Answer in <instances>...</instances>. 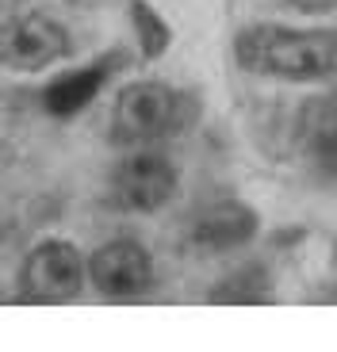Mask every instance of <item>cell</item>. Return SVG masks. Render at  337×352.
<instances>
[{
  "label": "cell",
  "instance_id": "1",
  "mask_svg": "<svg viewBox=\"0 0 337 352\" xmlns=\"http://www.w3.org/2000/svg\"><path fill=\"white\" fill-rule=\"evenodd\" d=\"M234 62L257 77L337 80V27L253 23L234 38Z\"/></svg>",
  "mask_w": 337,
  "mask_h": 352
},
{
  "label": "cell",
  "instance_id": "5",
  "mask_svg": "<svg viewBox=\"0 0 337 352\" xmlns=\"http://www.w3.org/2000/svg\"><path fill=\"white\" fill-rule=\"evenodd\" d=\"M89 280L100 295L107 299H138L153 287L157 272H153V256L146 245L131 238L107 241L89 256Z\"/></svg>",
  "mask_w": 337,
  "mask_h": 352
},
{
  "label": "cell",
  "instance_id": "13",
  "mask_svg": "<svg viewBox=\"0 0 337 352\" xmlns=\"http://www.w3.org/2000/svg\"><path fill=\"white\" fill-rule=\"evenodd\" d=\"M334 261H337V245H334Z\"/></svg>",
  "mask_w": 337,
  "mask_h": 352
},
{
  "label": "cell",
  "instance_id": "8",
  "mask_svg": "<svg viewBox=\"0 0 337 352\" xmlns=\"http://www.w3.org/2000/svg\"><path fill=\"white\" fill-rule=\"evenodd\" d=\"M123 65H127V54L116 50V54H104V58H96L89 65H80V69H69L62 77H54L43 92V107L50 115H58V119H69V115L85 111L104 92L107 80L116 77V69H123Z\"/></svg>",
  "mask_w": 337,
  "mask_h": 352
},
{
  "label": "cell",
  "instance_id": "12",
  "mask_svg": "<svg viewBox=\"0 0 337 352\" xmlns=\"http://www.w3.org/2000/svg\"><path fill=\"white\" fill-rule=\"evenodd\" d=\"M292 8H299V12H329V8H337V0H287Z\"/></svg>",
  "mask_w": 337,
  "mask_h": 352
},
{
  "label": "cell",
  "instance_id": "11",
  "mask_svg": "<svg viewBox=\"0 0 337 352\" xmlns=\"http://www.w3.org/2000/svg\"><path fill=\"white\" fill-rule=\"evenodd\" d=\"M131 19H134V35H138V46H142L146 58H161L173 43V27L165 23L157 8L150 0H131Z\"/></svg>",
  "mask_w": 337,
  "mask_h": 352
},
{
  "label": "cell",
  "instance_id": "7",
  "mask_svg": "<svg viewBox=\"0 0 337 352\" xmlns=\"http://www.w3.org/2000/svg\"><path fill=\"white\" fill-rule=\"evenodd\" d=\"M257 230H261V219L253 207H246L241 199H222L195 214L192 226H188V238L204 253H234V249L249 245L257 238Z\"/></svg>",
  "mask_w": 337,
  "mask_h": 352
},
{
  "label": "cell",
  "instance_id": "10",
  "mask_svg": "<svg viewBox=\"0 0 337 352\" xmlns=\"http://www.w3.org/2000/svg\"><path fill=\"white\" fill-rule=\"evenodd\" d=\"M272 272H268L265 264H241L234 268L230 276H222L219 283L211 287L207 299L215 307H261V302H272Z\"/></svg>",
  "mask_w": 337,
  "mask_h": 352
},
{
  "label": "cell",
  "instance_id": "2",
  "mask_svg": "<svg viewBox=\"0 0 337 352\" xmlns=\"http://www.w3.org/2000/svg\"><path fill=\"white\" fill-rule=\"evenodd\" d=\"M188 100L161 80H131L116 92L111 104V134L123 146H150L188 123Z\"/></svg>",
  "mask_w": 337,
  "mask_h": 352
},
{
  "label": "cell",
  "instance_id": "3",
  "mask_svg": "<svg viewBox=\"0 0 337 352\" xmlns=\"http://www.w3.org/2000/svg\"><path fill=\"white\" fill-rule=\"evenodd\" d=\"M85 280H89V256L73 241H43L27 253L23 268H19L23 295L43 307L73 302L85 291Z\"/></svg>",
  "mask_w": 337,
  "mask_h": 352
},
{
  "label": "cell",
  "instance_id": "6",
  "mask_svg": "<svg viewBox=\"0 0 337 352\" xmlns=\"http://www.w3.org/2000/svg\"><path fill=\"white\" fill-rule=\"evenodd\" d=\"M69 50H73L69 31L58 19L43 16V12H31V16L16 19L8 27L4 43H0V58L12 69H23V73H35V69H46V65L62 62Z\"/></svg>",
  "mask_w": 337,
  "mask_h": 352
},
{
  "label": "cell",
  "instance_id": "9",
  "mask_svg": "<svg viewBox=\"0 0 337 352\" xmlns=\"http://www.w3.org/2000/svg\"><path fill=\"white\" fill-rule=\"evenodd\" d=\"M299 146L314 173L337 188V92L311 96L299 107Z\"/></svg>",
  "mask_w": 337,
  "mask_h": 352
},
{
  "label": "cell",
  "instance_id": "4",
  "mask_svg": "<svg viewBox=\"0 0 337 352\" xmlns=\"http://www.w3.org/2000/svg\"><path fill=\"white\" fill-rule=\"evenodd\" d=\"M177 195V168L161 153H134L111 173V203L131 214H153Z\"/></svg>",
  "mask_w": 337,
  "mask_h": 352
}]
</instances>
